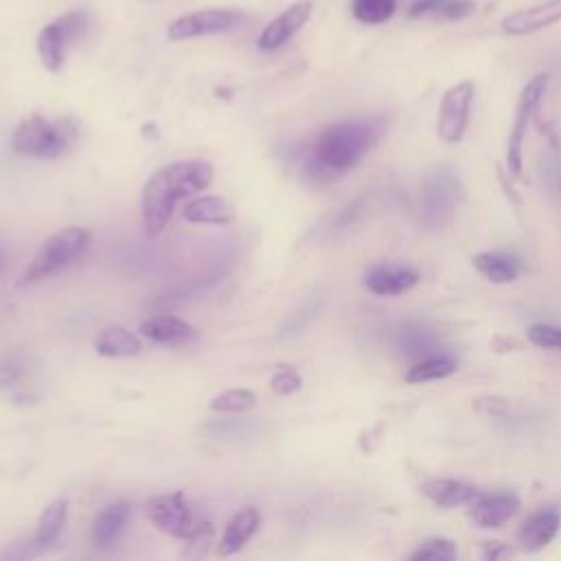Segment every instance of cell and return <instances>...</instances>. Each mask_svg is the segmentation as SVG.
I'll return each instance as SVG.
<instances>
[{"label": "cell", "instance_id": "obj_18", "mask_svg": "<svg viewBox=\"0 0 561 561\" xmlns=\"http://www.w3.org/2000/svg\"><path fill=\"white\" fill-rule=\"evenodd\" d=\"M182 215L191 224H210V226H226L234 219L232 206L217 195H202L191 199L182 208Z\"/></svg>", "mask_w": 561, "mask_h": 561}, {"label": "cell", "instance_id": "obj_35", "mask_svg": "<svg viewBox=\"0 0 561 561\" xmlns=\"http://www.w3.org/2000/svg\"><path fill=\"white\" fill-rule=\"evenodd\" d=\"M0 267H2V252H0Z\"/></svg>", "mask_w": 561, "mask_h": 561}, {"label": "cell", "instance_id": "obj_22", "mask_svg": "<svg viewBox=\"0 0 561 561\" xmlns=\"http://www.w3.org/2000/svg\"><path fill=\"white\" fill-rule=\"evenodd\" d=\"M473 267L493 285H506L519 276L517 261L502 252H478L473 256Z\"/></svg>", "mask_w": 561, "mask_h": 561}, {"label": "cell", "instance_id": "obj_12", "mask_svg": "<svg viewBox=\"0 0 561 561\" xmlns=\"http://www.w3.org/2000/svg\"><path fill=\"white\" fill-rule=\"evenodd\" d=\"M311 15V2L307 0H300V2H294L289 4L280 15H276L259 35L256 39V46L265 53L270 50H276L280 48L287 39H291L300 26H305V22L309 20Z\"/></svg>", "mask_w": 561, "mask_h": 561}, {"label": "cell", "instance_id": "obj_26", "mask_svg": "<svg viewBox=\"0 0 561 561\" xmlns=\"http://www.w3.org/2000/svg\"><path fill=\"white\" fill-rule=\"evenodd\" d=\"M458 557V548L451 539L430 537L419 543L416 550L410 552L412 561H454Z\"/></svg>", "mask_w": 561, "mask_h": 561}, {"label": "cell", "instance_id": "obj_8", "mask_svg": "<svg viewBox=\"0 0 561 561\" xmlns=\"http://www.w3.org/2000/svg\"><path fill=\"white\" fill-rule=\"evenodd\" d=\"M473 96H476V83L471 79H462L445 90L438 105V121H436V131L443 142L458 145L465 138Z\"/></svg>", "mask_w": 561, "mask_h": 561}, {"label": "cell", "instance_id": "obj_25", "mask_svg": "<svg viewBox=\"0 0 561 561\" xmlns=\"http://www.w3.org/2000/svg\"><path fill=\"white\" fill-rule=\"evenodd\" d=\"M353 15L362 24H383L397 11V0H353L351 2Z\"/></svg>", "mask_w": 561, "mask_h": 561}, {"label": "cell", "instance_id": "obj_30", "mask_svg": "<svg viewBox=\"0 0 561 561\" xmlns=\"http://www.w3.org/2000/svg\"><path fill=\"white\" fill-rule=\"evenodd\" d=\"M270 386H272V390H274L276 394H283V397H285V394H291V392L300 390L302 379H300V375H298L294 368L280 366V368L272 375Z\"/></svg>", "mask_w": 561, "mask_h": 561}, {"label": "cell", "instance_id": "obj_32", "mask_svg": "<svg viewBox=\"0 0 561 561\" xmlns=\"http://www.w3.org/2000/svg\"><path fill=\"white\" fill-rule=\"evenodd\" d=\"M447 4V0H414L408 9V18H425V15H438L440 9Z\"/></svg>", "mask_w": 561, "mask_h": 561}, {"label": "cell", "instance_id": "obj_21", "mask_svg": "<svg viewBox=\"0 0 561 561\" xmlns=\"http://www.w3.org/2000/svg\"><path fill=\"white\" fill-rule=\"evenodd\" d=\"M94 348L103 357H134L142 351L140 340L125 327H107L99 331Z\"/></svg>", "mask_w": 561, "mask_h": 561}, {"label": "cell", "instance_id": "obj_17", "mask_svg": "<svg viewBox=\"0 0 561 561\" xmlns=\"http://www.w3.org/2000/svg\"><path fill=\"white\" fill-rule=\"evenodd\" d=\"M259 522H261V515L254 506H243L241 511H237L224 533H221V539H219V554L221 557H228V554H234L237 550L243 548V543L256 533L259 528Z\"/></svg>", "mask_w": 561, "mask_h": 561}, {"label": "cell", "instance_id": "obj_3", "mask_svg": "<svg viewBox=\"0 0 561 561\" xmlns=\"http://www.w3.org/2000/svg\"><path fill=\"white\" fill-rule=\"evenodd\" d=\"M77 140L72 121H50L42 114H31L18 123L11 136V147L28 158H57Z\"/></svg>", "mask_w": 561, "mask_h": 561}, {"label": "cell", "instance_id": "obj_29", "mask_svg": "<svg viewBox=\"0 0 561 561\" xmlns=\"http://www.w3.org/2000/svg\"><path fill=\"white\" fill-rule=\"evenodd\" d=\"M26 370L24 355L20 353H7L0 357V388L15 383Z\"/></svg>", "mask_w": 561, "mask_h": 561}, {"label": "cell", "instance_id": "obj_5", "mask_svg": "<svg viewBox=\"0 0 561 561\" xmlns=\"http://www.w3.org/2000/svg\"><path fill=\"white\" fill-rule=\"evenodd\" d=\"M548 88V72H539L535 75L519 92L517 96V105H515V118H513V127L508 134V142H506V167L508 173L519 180L522 171H524V140L530 127V121L535 116L537 105L541 103L543 94Z\"/></svg>", "mask_w": 561, "mask_h": 561}, {"label": "cell", "instance_id": "obj_15", "mask_svg": "<svg viewBox=\"0 0 561 561\" xmlns=\"http://www.w3.org/2000/svg\"><path fill=\"white\" fill-rule=\"evenodd\" d=\"M561 530V513L552 506L539 508L537 513H533L517 530V541L524 550L537 552L543 550L546 546L552 543V539L559 535Z\"/></svg>", "mask_w": 561, "mask_h": 561}, {"label": "cell", "instance_id": "obj_7", "mask_svg": "<svg viewBox=\"0 0 561 561\" xmlns=\"http://www.w3.org/2000/svg\"><path fill=\"white\" fill-rule=\"evenodd\" d=\"M88 28V13L81 9L68 11L48 22L37 35V55L46 70L59 72L66 61L68 46Z\"/></svg>", "mask_w": 561, "mask_h": 561}, {"label": "cell", "instance_id": "obj_9", "mask_svg": "<svg viewBox=\"0 0 561 561\" xmlns=\"http://www.w3.org/2000/svg\"><path fill=\"white\" fill-rule=\"evenodd\" d=\"M243 15L234 9H204V11H193L188 15H182L173 20L167 28L169 39L182 42L191 37H202V35H213V33H224L232 26L239 24Z\"/></svg>", "mask_w": 561, "mask_h": 561}, {"label": "cell", "instance_id": "obj_31", "mask_svg": "<svg viewBox=\"0 0 561 561\" xmlns=\"http://www.w3.org/2000/svg\"><path fill=\"white\" fill-rule=\"evenodd\" d=\"M401 344H403L405 351L416 355V353H423V351L432 348V337L421 327H405L401 331Z\"/></svg>", "mask_w": 561, "mask_h": 561}, {"label": "cell", "instance_id": "obj_2", "mask_svg": "<svg viewBox=\"0 0 561 561\" xmlns=\"http://www.w3.org/2000/svg\"><path fill=\"white\" fill-rule=\"evenodd\" d=\"M208 184V169L199 160L171 162L145 182L142 186V228L149 239H156L169 224L175 204L184 197L202 193Z\"/></svg>", "mask_w": 561, "mask_h": 561}, {"label": "cell", "instance_id": "obj_20", "mask_svg": "<svg viewBox=\"0 0 561 561\" xmlns=\"http://www.w3.org/2000/svg\"><path fill=\"white\" fill-rule=\"evenodd\" d=\"M129 504L127 502H114L107 504L94 519L92 526V541L99 548H107L110 543H114V539L121 535L123 526L127 524L129 517Z\"/></svg>", "mask_w": 561, "mask_h": 561}, {"label": "cell", "instance_id": "obj_16", "mask_svg": "<svg viewBox=\"0 0 561 561\" xmlns=\"http://www.w3.org/2000/svg\"><path fill=\"white\" fill-rule=\"evenodd\" d=\"M421 491L430 502L443 508L471 504V500L480 493L471 482L456 478H430L421 484Z\"/></svg>", "mask_w": 561, "mask_h": 561}, {"label": "cell", "instance_id": "obj_13", "mask_svg": "<svg viewBox=\"0 0 561 561\" xmlns=\"http://www.w3.org/2000/svg\"><path fill=\"white\" fill-rule=\"evenodd\" d=\"M419 272L408 265L379 263L366 270L364 287L375 296H401L419 283Z\"/></svg>", "mask_w": 561, "mask_h": 561}, {"label": "cell", "instance_id": "obj_33", "mask_svg": "<svg viewBox=\"0 0 561 561\" xmlns=\"http://www.w3.org/2000/svg\"><path fill=\"white\" fill-rule=\"evenodd\" d=\"M476 9V4L471 0H447V4L440 9L438 15L447 18V20H462L467 15H471Z\"/></svg>", "mask_w": 561, "mask_h": 561}, {"label": "cell", "instance_id": "obj_10", "mask_svg": "<svg viewBox=\"0 0 561 561\" xmlns=\"http://www.w3.org/2000/svg\"><path fill=\"white\" fill-rule=\"evenodd\" d=\"M147 515L162 533L178 539H188L195 530L188 502L182 493H164L151 497L147 502Z\"/></svg>", "mask_w": 561, "mask_h": 561}, {"label": "cell", "instance_id": "obj_19", "mask_svg": "<svg viewBox=\"0 0 561 561\" xmlns=\"http://www.w3.org/2000/svg\"><path fill=\"white\" fill-rule=\"evenodd\" d=\"M140 333L158 344H186L195 340V329L175 316H153L140 324Z\"/></svg>", "mask_w": 561, "mask_h": 561}, {"label": "cell", "instance_id": "obj_27", "mask_svg": "<svg viewBox=\"0 0 561 561\" xmlns=\"http://www.w3.org/2000/svg\"><path fill=\"white\" fill-rule=\"evenodd\" d=\"M254 403H256V394L252 390L232 388V390H226V392L217 394L210 401V410H215V412H241V410L252 408Z\"/></svg>", "mask_w": 561, "mask_h": 561}, {"label": "cell", "instance_id": "obj_24", "mask_svg": "<svg viewBox=\"0 0 561 561\" xmlns=\"http://www.w3.org/2000/svg\"><path fill=\"white\" fill-rule=\"evenodd\" d=\"M66 513H68V502L64 497L50 502L42 511V515L37 519V530H35V541L39 548H44L57 539V535L61 533V528L66 524Z\"/></svg>", "mask_w": 561, "mask_h": 561}, {"label": "cell", "instance_id": "obj_34", "mask_svg": "<svg viewBox=\"0 0 561 561\" xmlns=\"http://www.w3.org/2000/svg\"><path fill=\"white\" fill-rule=\"evenodd\" d=\"M508 554H511V550L500 541H486L482 548L484 559H500V557H508Z\"/></svg>", "mask_w": 561, "mask_h": 561}, {"label": "cell", "instance_id": "obj_23", "mask_svg": "<svg viewBox=\"0 0 561 561\" xmlns=\"http://www.w3.org/2000/svg\"><path fill=\"white\" fill-rule=\"evenodd\" d=\"M454 373H456V362L449 355H423L408 368L405 381L408 383H425V381L445 379Z\"/></svg>", "mask_w": 561, "mask_h": 561}, {"label": "cell", "instance_id": "obj_11", "mask_svg": "<svg viewBox=\"0 0 561 561\" xmlns=\"http://www.w3.org/2000/svg\"><path fill=\"white\" fill-rule=\"evenodd\" d=\"M557 22H561V0H541L504 15L500 26L504 35L524 37L543 31Z\"/></svg>", "mask_w": 561, "mask_h": 561}, {"label": "cell", "instance_id": "obj_28", "mask_svg": "<svg viewBox=\"0 0 561 561\" xmlns=\"http://www.w3.org/2000/svg\"><path fill=\"white\" fill-rule=\"evenodd\" d=\"M528 340L530 344L548 351H561V327L546 324V322H535L528 327Z\"/></svg>", "mask_w": 561, "mask_h": 561}, {"label": "cell", "instance_id": "obj_4", "mask_svg": "<svg viewBox=\"0 0 561 561\" xmlns=\"http://www.w3.org/2000/svg\"><path fill=\"white\" fill-rule=\"evenodd\" d=\"M90 245V232L79 226L64 228L44 241L20 276V285H35L70 267Z\"/></svg>", "mask_w": 561, "mask_h": 561}, {"label": "cell", "instance_id": "obj_6", "mask_svg": "<svg viewBox=\"0 0 561 561\" xmlns=\"http://www.w3.org/2000/svg\"><path fill=\"white\" fill-rule=\"evenodd\" d=\"M462 199L460 180L447 171L436 169L427 173L421 186V219L430 228H438L451 219Z\"/></svg>", "mask_w": 561, "mask_h": 561}, {"label": "cell", "instance_id": "obj_1", "mask_svg": "<svg viewBox=\"0 0 561 561\" xmlns=\"http://www.w3.org/2000/svg\"><path fill=\"white\" fill-rule=\"evenodd\" d=\"M381 125L375 118H351L324 127L302 156V169L311 180L329 182L348 173L379 140Z\"/></svg>", "mask_w": 561, "mask_h": 561}, {"label": "cell", "instance_id": "obj_14", "mask_svg": "<svg viewBox=\"0 0 561 561\" xmlns=\"http://www.w3.org/2000/svg\"><path fill=\"white\" fill-rule=\"evenodd\" d=\"M519 511V497L513 491L478 493L471 500V519L480 528H500Z\"/></svg>", "mask_w": 561, "mask_h": 561}]
</instances>
